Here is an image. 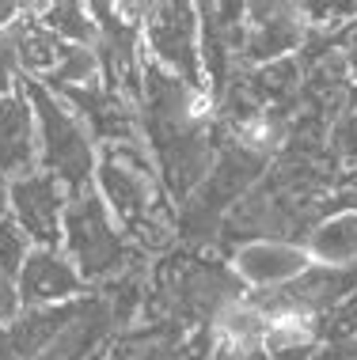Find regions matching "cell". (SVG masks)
<instances>
[{
	"instance_id": "7a4b0ae2",
	"label": "cell",
	"mask_w": 357,
	"mask_h": 360,
	"mask_svg": "<svg viewBox=\"0 0 357 360\" xmlns=\"http://www.w3.org/2000/svg\"><path fill=\"white\" fill-rule=\"evenodd\" d=\"M23 95L31 99L35 129H38V171L54 174L69 193L95 190V163L99 144L76 114L65 106L50 87L35 80H19Z\"/></svg>"
},
{
	"instance_id": "44dd1931",
	"label": "cell",
	"mask_w": 357,
	"mask_h": 360,
	"mask_svg": "<svg viewBox=\"0 0 357 360\" xmlns=\"http://www.w3.org/2000/svg\"><path fill=\"white\" fill-rule=\"evenodd\" d=\"M315 349H285V353H270L266 360H312Z\"/></svg>"
},
{
	"instance_id": "277c9868",
	"label": "cell",
	"mask_w": 357,
	"mask_h": 360,
	"mask_svg": "<svg viewBox=\"0 0 357 360\" xmlns=\"http://www.w3.org/2000/svg\"><path fill=\"white\" fill-rule=\"evenodd\" d=\"M144 57L171 72L190 87H206L201 80V19L198 4L171 0V4H149V15L141 23Z\"/></svg>"
},
{
	"instance_id": "d6986e66",
	"label": "cell",
	"mask_w": 357,
	"mask_h": 360,
	"mask_svg": "<svg viewBox=\"0 0 357 360\" xmlns=\"http://www.w3.org/2000/svg\"><path fill=\"white\" fill-rule=\"evenodd\" d=\"M19 315H23V300H19L15 281H4V277H0V326H4V323H15Z\"/></svg>"
},
{
	"instance_id": "8992f818",
	"label": "cell",
	"mask_w": 357,
	"mask_h": 360,
	"mask_svg": "<svg viewBox=\"0 0 357 360\" xmlns=\"http://www.w3.org/2000/svg\"><path fill=\"white\" fill-rule=\"evenodd\" d=\"M304 38L308 23L301 4H247L244 65L251 69L296 57V50H304Z\"/></svg>"
},
{
	"instance_id": "5b68a950",
	"label": "cell",
	"mask_w": 357,
	"mask_h": 360,
	"mask_svg": "<svg viewBox=\"0 0 357 360\" xmlns=\"http://www.w3.org/2000/svg\"><path fill=\"white\" fill-rule=\"evenodd\" d=\"M73 193L46 171L12 179L8 193V217L27 231L35 247H61V220Z\"/></svg>"
},
{
	"instance_id": "30bf717a",
	"label": "cell",
	"mask_w": 357,
	"mask_h": 360,
	"mask_svg": "<svg viewBox=\"0 0 357 360\" xmlns=\"http://www.w3.org/2000/svg\"><path fill=\"white\" fill-rule=\"evenodd\" d=\"M285 296L293 300L296 311L320 319L323 311L357 296V266H320V262H312L301 277L285 285Z\"/></svg>"
},
{
	"instance_id": "3957f363",
	"label": "cell",
	"mask_w": 357,
	"mask_h": 360,
	"mask_svg": "<svg viewBox=\"0 0 357 360\" xmlns=\"http://www.w3.org/2000/svg\"><path fill=\"white\" fill-rule=\"evenodd\" d=\"M61 250L84 277V285H114L118 277L130 274V262H137L133 243L125 239V231L95 190L69 198L61 220Z\"/></svg>"
},
{
	"instance_id": "ba28073f",
	"label": "cell",
	"mask_w": 357,
	"mask_h": 360,
	"mask_svg": "<svg viewBox=\"0 0 357 360\" xmlns=\"http://www.w3.org/2000/svg\"><path fill=\"white\" fill-rule=\"evenodd\" d=\"M232 274L244 281V288H285L312 266V255L304 243H285V239H251L239 243L228 258Z\"/></svg>"
},
{
	"instance_id": "ac0fdd59",
	"label": "cell",
	"mask_w": 357,
	"mask_h": 360,
	"mask_svg": "<svg viewBox=\"0 0 357 360\" xmlns=\"http://www.w3.org/2000/svg\"><path fill=\"white\" fill-rule=\"evenodd\" d=\"M315 326H320V342H350V338H357V296L323 311L315 319Z\"/></svg>"
},
{
	"instance_id": "8fae6325",
	"label": "cell",
	"mask_w": 357,
	"mask_h": 360,
	"mask_svg": "<svg viewBox=\"0 0 357 360\" xmlns=\"http://www.w3.org/2000/svg\"><path fill=\"white\" fill-rule=\"evenodd\" d=\"M38 8L42 4H23V15L15 19L8 31H12V42H15V61H19V76H27V80L42 84L46 76H50L57 65H61V57L69 46L61 42V38H54L50 31L42 27V19H38Z\"/></svg>"
},
{
	"instance_id": "52a82bcc",
	"label": "cell",
	"mask_w": 357,
	"mask_h": 360,
	"mask_svg": "<svg viewBox=\"0 0 357 360\" xmlns=\"http://www.w3.org/2000/svg\"><path fill=\"white\" fill-rule=\"evenodd\" d=\"M15 288L19 300H23V311H42V307L76 304L88 285H84V277L76 274V266L61 247H35L27 255L23 269H19Z\"/></svg>"
},
{
	"instance_id": "9a60e30c",
	"label": "cell",
	"mask_w": 357,
	"mask_h": 360,
	"mask_svg": "<svg viewBox=\"0 0 357 360\" xmlns=\"http://www.w3.org/2000/svg\"><path fill=\"white\" fill-rule=\"evenodd\" d=\"M38 19L54 38H61L65 46H95L99 27H95L92 4H76V0H61V4H42Z\"/></svg>"
},
{
	"instance_id": "e0dca14e",
	"label": "cell",
	"mask_w": 357,
	"mask_h": 360,
	"mask_svg": "<svg viewBox=\"0 0 357 360\" xmlns=\"http://www.w3.org/2000/svg\"><path fill=\"white\" fill-rule=\"evenodd\" d=\"M31 250H35V243L27 239V231L19 228L12 217L0 220V277H4V281H15Z\"/></svg>"
},
{
	"instance_id": "2e32d148",
	"label": "cell",
	"mask_w": 357,
	"mask_h": 360,
	"mask_svg": "<svg viewBox=\"0 0 357 360\" xmlns=\"http://www.w3.org/2000/svg\"><path fill=\"white\" fill-rule=\"evenodd\" d=\"M320 345V326L315 315L304 311H285V315L270 319L263 330V353H285V349H315Z\"/></svg>"
},
{
	"instance_id": "6da1fadb",
	"label": "cell",
	"mask_w": 357,
	"mask_h": 360,
	"mask_svg": "<svg viewBox=\"0 0 357 360\" xmlns=\"http://www.w3.org/2000/svg\"><path fill=\"white\" fill-rule=\"evenodd\" d=\"M95 193L118 220L133 250H168L179 224L171 217L156 160L144 141L103 144L95 163Z\"/></svg>"
},
{
	"instance_id": "ffe728a7",
	"label": "cell",
	"mask_w": 357,
	"mask_h": 360,
	"mask_svg": "<svg viewBox=\"0 0 357 360\" xmlns=\"http://www.w3.org/2000/svg\"><path fill=\"white\" fill-rule=\"evenodd\" d=\"M312 360H357V338H350V342H320Z\"/></svg>"
},
{
	"instance_id": "7c38bea8",
	"label": "cell",
	"mask_w": 357,
	"mask_h": 360,
	"mask_svg": "<svg viewBox=\"0 0 357 360\" xmlns=\"http://www.w3.org/2000/svg\"><path fill=\"white\" fill-rule=\"evenodd\" d=\"M228 141H232L236 152L251 155V160L266 163L270 155L282 152V144L289 141V110H277V106H263V110L247 114L244 122L225 125Z\"/></svg>"
},
{
	"instance_id": "9c48e42d",
	"label": "cell",
	"mask_w": 357,
	"mask_h": 360,
	"mask_svg": "<svg viewBox=\"0 0 357 360\" xmlns=\"http://www.w3.org/2000/svg\"><path fill=\"white\" fill-rule=\"evenodd\" d=\"M0 171L8 179H23L38 171V129L23 87L0 99Z\"/></svg>"
},
{
	"instance_id": "7402d4cb",
	"label": "cell",
	"mask_w": 357,
	"mask_h": 360,
	"mask_svg": "<svg viewBox=\"0 0 357 360\" xmlns=\"http://www.w3.org/2000/svg\"><path fill=\"white\" fill-rule=\"evenodd\" d=\"M8 193H12V179H8L4 171H0V220L8 217Z\"/></svg>"
},
{
	"instance_id": "4fadbf2b",
	"label": "cell",
	"mask_w": 357,
	"mask_h": 360,
	"mask_svg": "<svg viewBox=\"0 0 357 360\" xmlns=\"http://www.w3.org/2000/svg\"><path fill=\"white\" fill-rule=\"evenodd\" d=\"M304 250L320 266H357V209H339L315 220L308 231Z\"/></svg>"
},
{
	"instance_id": "5bb4252c",
	"label": "cell",
	"mask_w": 357,
	"mask_h": 360,
	"mask_svg": "<svg viewBox=\"0 0 357 360\" xmlns=\"http://www.w3.org/2000/svg\"><path fill=\"white\" fill-rule=\"evenodd\" d=\"M301 61L296 57H285V61H274V65H263V69H247L244 72V87L251 91V99L258 106H277L285 110V103L301 91Z\"/></svg>"
}]
</instances>
